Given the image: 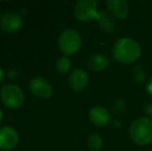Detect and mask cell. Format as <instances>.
<instances>
[{
	"mask_svg": "<svg viewBox=\"0 0 152 151\" xmlns=\"http://www.w3.org/2000/svg\"><path fill=\"white\" fill-rule=\"evenodd\" d=\"M88 76L83 69H75L68 78V84L70 88L76 92H82L87 86Z\"/></svg>",
	"mask_w": 152,
	"mask_h": 151,
	"instance_id": "9c48e42d",
	"label": "cell"
},
{
	"mask_svg": "<svg viewBox=\"0 0 152 151\" xmlns=\"http://www.w3.org/2000/svg\"><path fill=\"white\" fill-rule=\"evenodd\" d=\"M96 0H81L75 6V16L78 20L91 21L98 17Z\"/></svg>",
	"mask_w": 152,
	"mask_h": 151,
	"instance_id": "5b68a950",
	"label": "cell"
},
{
	"mask_svg": "<svg viewBox=\"0 0 152 151\" xmlns=\"http://www.w3.org/2000/svg\"><path fill=\"white\" fill-rule=\"evenodd\" d=\"M58 44L64 54L72 55L80 50L81 44H82V38L77 30L66 29L59 36Z\"/></svg>",
	"mask_w": 152,
	"mask_h": 151,
	"instance_id": "3957f363",
	"label": "cell"
},
{
	"mask_svg": "<svg viewBox=\"0 0 152 151\" xmlns=\"http://www.w3.org/2000/svg\"><path fill=\"white\" fill-rule=\"evenodd\" d=\"M109 64V58L104 54L91 55L87 60V66L94 71H99L104 69Z\"/></svg>",
	"mask_w": 152,
	"mask_h": 151,
	"instance_id": "7c38bea8",
	"label": "cell"
},
{
	"mask_svg": "<svg viewBox=\"0 0 152 151\" xmlns=\"http://www.w3.org/2000/svg\"><path fill=\"white\" fill-rule=\"evenodd\" d=\"M3 80H4V71H3V69L0 67V83Z\"/></svg>",
	"mask_w": 152,
	"mask_h": 151,
	"instance_id": "ac0fdd59",
	"label": "cell"
},
{
	"mask_svg": "<svg viewBox=\"0 0 152 151\" xmlns=\"http://www.w3.org/2000/svg\"><path fill=\"white\" fill-rule=\"evenodd\" d=\"M147 92H148V94L152 97V78L149 80L148 84H147Z\"/></svg>",
	"mask_w": 152,
	"mask_h": 151,
	"instance_id": "e0dca14e",
	"label": "cell"
},
{
	"mask_svg": "<svg viewBox=\"0 0 152 151\" xmlns=\"http://www.w3.org/2000/svg\"><path fill=\"white\" fill-rule=\"evenodd\" d=\"M2 121V112L0 111V122Z\"/></svg>",
	"mask_w": 152,
	"mask_h": 151,
	"instance_id": "d6986e66",
	"label": "cell"
},
{
	"mask_svg": "<svg viewBox=\"0 0 152 151\" xmlns=\"http://www.w3.org/2000/svg\"><path fill=\"white\" fill-rule=\"evenodd\" d=\"M22 17L16 12H5L0 16V28L6 32H12L21 28Z\"/></svg>",
	"mask_w": 152,
	"mask_h": 151,
	"instance_id": "52a82bcc",
	"label": "cell"
},
{
	"mask_svg": "<svg viewBox=\"0 0 152 151\" xmlns=\"http://www.w3.org/2000/svg\"><path fill=\"white\" fill-rule=\"evenodd\" d=\"M87 143L91 150L98 151L102 147V139L97 133H91L87 139Z\"/></svg>",
	"mask_w": 152,
	"mask_h": 151,
	"instance_id": "5bb4252c",
	"label": "cell"
},
{
	"mask_svg": "<svg viewBox=\"0 0 152 151\" xmlns=\"http://www.w3.org/2000/svg\"><path fill=\"white\" fill-rule=\"evenodd\" d=\"M134 80L139 83H141L142 81H144L145 71H144V69L141 67V65H137V66L134 69Z\"/></svg>",
	"mask_w": 152,
	"mask_h": 151,
	"instance_id": "2e32d148",
	"label": "cell"
},
{
	"mask_svg": "<svg viewBox=\"0 0 152 151\" xmlns=\"http://www.w3.org/2000/svg\"><path fill=\"white\" fill-rule=\"evenodd\" d=\"M70 65H72V62H70L69 58L63 56V57H60V58L57 60L56 69H57V71L60 74H66L69 71Z\"/></svg>",
	"mask_w": 152,
	"mask_h": 151,
	"instance_id": "9a60e30c",
	"label": "cell"
},
{
	"mask_svg": "<svg viewBox=\"0 0 152 151\" xmlns=\"http://www.w3.org/2000/svg\"><path fill=\"white\" fill-rule=\"evenodd\" d=\"M132 140L138 145H147L152 142V120L146 117H140L132 121L129 126Z\"/></svg>",
	"mask_w": 152,
	"mask_h": 151,
	"instance_id": "7a4b0ae2",
	"label": "cell"
},
{
	"mask_svg": "<svg viewBox=\"0 0 152 151\" xmlns=\"http://www.w3.org/2000/svg\"><path fill=\"white\" fill-rule=\"evenodd\" d=\"M89 117L92 123L97 126H106L110 121V113L102 106H95L90 110Z\"/></svg>",
	"mask_w": 152,
	"mask_h": 151,
	"instance_id": "8fae6325",
	"label": "cell"
},
{
	"mask_svg": "<svg viewBox=\"0 0 152 151\" xmlns=\"http://www.w3.org/2000/svg\"><path fill=\"white\" fill-rule=\"evenodd\" d=\"M97 21L99 27L104 32L107 33H112L116 29V23H115L114 19L112 18L111 15H109L106 12H102L98 14Z\"/></svg>",
	"mask_w": 152,
	"mask_h": 151,
	"instance_id": "4fadbf2b",
	"label": "cell"
},
{
	"mask_svg": "<svg viewBox=\"0 0 152 151\" xmlns=\"http://www.w3.org/2000/svg\"><path fill=\"white\" fill-rule=\"evenodd\" d=\"M19 136L16 129L10 126H3L0 128V149L10 150L18 144Z\"/></svg>",
	"mask_w": 152,
	"mask_h": 151,
	"instance_id": "8992f818",
	"label": "cell"
},
{
	"mask_svg": "<svg viewBox=\"0 0 152 151\" xmlns=\"http://www.w3.org/2000/svg\"><path fill=\"white\" fill-rule=\"evenodd\" d=\"M30 91L39 98H48L52 94V87L48 81L42 78H33L29 84Z\"/></svg>",
	"mask_w": 152,
	"mask_h": 151,
	"instance_id": "ba28073f",
	"label": "cell"
},
{
	"mask_svg": "<svg viewBox=\"0 0 152 151\" xmlns=\"http://www.w3.org/2000/svg\"><path fill=\"white\" fill-rule=\"evenodd\" d=\"M1 98L6 107L17 109L24 103V93L17 85L7 84L1 89Z\"/></svg>",
	"mask_w": 152,
	"mask_h": 151,
	"instance_id": "277c9868",
	"label": "cell"
},
{
	"mask_svg": "<svg viewBox=\"0 0 152 151\" xmlns=\"http://www.w3.org/2000/svg\"><path fill=\"white\" fill-rule=\"evenodd\" d=\"M113 56L121 63H132L140 58L141 47L132 38H119L113 46Z\"/></svg>",
	"mask_w": 152,
	"mask_h": 151,
	"instance_id": "6da1fadb",
	"label": "cell"
},
{
	"mask_svg": "<svg viewBox=\"0 0 152 151\" xmlns=\"http://www.w3.org/2000/svg\"><path fill=\"white\" fill-rule=\"evenodd\" d=\"M107 7L112 16L118 19L127 18L129 14V4L125 0H107Z\"/></svg>",
	"mask_w": 152,
	"mask_h": 151,
	"instance_id": "30bf717a",
	"label": "cell"
}]
</instances>
